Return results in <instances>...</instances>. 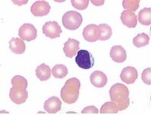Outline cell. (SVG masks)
Returning <instances> with one entry per match:
<instances>
[{
	"instance_id": "cell-9",
	"label": "cell",
	"mask_w": 153,
	"mask_h": 115,
	"mask_svg": "<svg viewBox=\"0 0 153 115\" xmlns=\"http://www.w3.org/2000/svg\"><path fill=\"white\" fill-rule=\"evenodd\" d=\"M51 7L47 1H36L30 7V12L35 17H41L48 15Z\"/></svg>"
},
{
	"instance_id": "cell-2",
	"label": "cell",
	"mask_w": 153,
	"mask_h": 115,
	"mask_svg": "<svg viewBox=\"0 0 153 115\" xmlns=\"http://www.w3.org/2000/svg\"><path fill=\"white\" fill-rule=\"evenodd\" d=\"M80 87L81 83L77 78L74 77L68 79L60 91L62 100L69 105L76 102L79 96Z\"/></svg>"
},
{
	"instance_id": "cell-18",
	"label": "cell",
	"mask_w": 153,
	"mask_h": 115,
	"mask_svg": "<svg viewBox=\"0 0 153 115\" xmlns=\"http://www.w3.org/2000/svg\"><path fill=\"white\" fill-rule=\"evenodd\" d=\"M139 22L141 24L149 26L151 24V9L144 8L140 11L138 15Z\"/></svg>"
},
{
	"instance_id": "cell-17",
	"label": "cell",
	"mask_w": 153,
	"mask_h": 115,
	"mask_svg": "<svg viewBox=\"0 0 153 115\" xmlns=\"http://www.w3.org/2000/svg\"><path fill=\"white\" fill-rule=\"evenodd\" d=\"M36 76L41 81H47L51 76V70L49 66L42 63L36 69Z\"/></svg>"
},
{
	"instance_id": "cell-25",
	"label": "cell",
	"mask_w": 153,
	"mask_h": 115,
	"mask_svg": "<svg viewBox=\"0 0 153 115\" xmlns=\"http://www.w3.org/2000/svg\"><path fill=\"white\" fill-rule=\"evenodd\" d=\"M71 3L75 9L79 10H85L88 6L89 0H72Z\"/></svg>"
},
{
	"instance_id": "cell-28",
	"label": "cell",
	"mask_w": 153,
	"mask_h": 115,
	"mask_svg": "<svg viewBox=\"0 0 153 115\" xmlns=\"http://www.w3.org/2000/svg\"><path fill=\"white\" fill-rule=\"evenodd\" d=\"M91 2L94 5H102L104 3V1H94V0H91Z\"/></svg>"
},
{
	"instance_id": "cell-11",
	"label": "cell",
	"mask_w": 153,
	"mask_h": 115,
	"mask_svg": "<svg viewBox=\"0 0 153 115\" xmlns=\"http://www.w3.org/2000/svg\"><path fill=\"white\" fill-rule=\"evenodd\" d=\"M62 106V102L58 97L53 96L48 98L44 105V108L47 113L56 114L59 111Z\"/></svg>"
},
{
	"instance_id": "cell-6",
	"label": "cell",
	"mask_w": 153,
	"mask_h": 115,
	"mask_svg": "<svg viewBox=\"0 0 153 115\" xmlns=\"http://www.w3.org/2000/svg\"><path fill=\"white\" fill-rule=\"evenodd\" d=\"M19 35L21 39L28 42L34 41L37 36V30L33 24L25 23L21 26L19 30Z\"/></svg>"
},
{
	"instance_id": "cell-27",
	"label": "cell",
	"mask_w": 153,
	"mask_h": 115,
	"mask_svg": "<svg viewBox=\"0 0 153 115\" xmlns=\"http://www.w3.org/2000/svg\"><path fill=\"white\" fill-rule=\"evenodd\" d=\"M82 114H98V109L94 105L88 106L82 111Z\"/></svg>"
},
{
	"instance_id": "cell-10",
	"label": "cell",
	"mask_w": 153,
	"mask_h": 115,
	"mask_svg": "<svg viewBox=\"0 0 153 115\" xmlns=\"http://www.w3.org/2000/svg\"><path fill=\"white\" fill-rule=\"evenodd\" d=\"M120 79L126 84H133L138 79V71L133 66L123 68L120 73Z\"/></svg>"
},
{
	"instance_id": "cell-19",
	"label": "cell",
	"mask_w": 153,
	"mask_h": 115,
	"mask_svg": "<svg viewBox=\"0 0 153 115\" xmlns=\"http://www.w3.org/2000/svg\"><path fill=\"white\" fill-rule=\"evenodd\" d=\"M133 42L136 47H143L147 46L149 44V37L148 34H145V33L139 34L138 35H136L133 38Z\"/></svg>"
},
{
	"instance_id": "cell-7",
	"label": "cell",
	"mask_w": 153,
	"mask_h": 115,
	"mask_svg": "<svg viewBox=\"0 0 153 115\" xmlns=\"http://www.w3.org/2000/svg\"><path fill=\"white\" fill-rule=\"evenodd\" d=\"M28 93L26 88L12 87L9 91V98L11 101L16 105H22L27 101Z\"/></svg>"
},
{
	"instance_id": "cell-23",
	"label": "cell",
	"mask_w": 153,
	"mask_h": 115,
	"mask_svg": "<svg viewBox=\"0 0 153 115\" xmlns=\"http://www.w3.org/2000/svg\"><path fill=\"white\" fill-rule=\"evenodd\" d=\"M12 87H18V88H27V81L25 77L22 76H15L12 79Z\"/></svg>"
},
{
	"instance_id": "cell-26",
	"label": "cell",
	"mask_w": 153,
	"mask_h": 115,
	"mask_svg": "<svg viewBox=\"0 0 153 115\" xmlns=\"http://www.w3.org/2000/svg\"><path fill=\"white\" fill-rule=\"evenodd\" d=\"M151 75H152V70L151 68H146L142 73V80L143 82L146 85H151Z\"/></svg>"
},
{
	"instance_id": "cell-13",
	"label": "cell",
	"mask_w": 153,
	"mask_h": 115,
	"mask_svg": "<svg viewBox=\"0 0 153 115\" xmlns=\"http://www.w3.org/2000/svg\"><path fill=\"white\" fill-rule=\"evenodd\" d=\"M120 20L122 23L129 28H134L137 25V16L131 11H123L120 15Z\"/></svg>"
},
{
	"instance_id": "cell-4",
	"label": "cell",
	"mask_w": 153,
	"mask_h": 115,
	"mask_svg": "<svg viewBox=\"0 0 153 115\" xmlns=\"http://www.w3.org/2000/svg\"><path fill=\"white\" fill-rule=\"evenodd\" d=\"M76 63L79 67L84 70H89L94 66V59L89 51L81 50L77 52Z\"/></svg>"
},
{
	"instance_id": "cell-5",
	"label": "cell",
	"mask_w": 153,
	"mask_h": 115,
	"mask_svg": "<svg viewBox=\"0 0 153 115\" xmlns=\"http://www.w3.org/2000/svg\"><path fill=\"white\" fill-rule=\"evenodd\" d=\"M42 31L46 37L54 39L59 37L62 29L57 22H47L43 25Z\"/></svg>"
},
{
	"instance_id": "cell-1",
	"label": "cell",
	"mask_w": 153,
	"mask_h": 115,
	"mask_svg": "<svg viewBox=\"0 0 153 115\" xmlns=\"http://www.w3.org/2000/svg\"><path fill=\"white\" fill-rule=\"evenodd\" d=\"M111 101L117 104L120 111L125 110L130 105L129 89L122 83H117L112 85L109 91Z\"/></svg>"
},
{
	"instance_id": "cell-14",
	"label": "cell",
	"mask_w": 153,
	"mask_h": 115,
	"mask_svg": "<svg viewBox=\"0 0 153 115\" xmlns=\"http://www.w3.org/2000/svg\"><path fill=\"white\" fill-rule=\"evenodd\" d=\"M79 44L80 43L77 40L69 38L68 41L64 44L63 52L65 53V55L69 58H72L76 56L79 50Z\"/></svg>"
},
{
	"instance_id": "cell-24",
	"label": "cell",
	"mask_w": 153,
	"mask_h": 115,
	"mask_svg": "<svg viewBox=\"0 0 153 115\" xmlns=\"http://www.w3.org/2000/svg\"><path fill=\"white\" fill-rule=\"evenodd\" d=\"M140 0H123L122 5L125 9L131 12H136L140 7Z\"/></svg>"
},
{
	"instance_id": "cell-21",
	"label": "cell",
	"mask_w": 153,
	"mask_h": 115,
	"mask_svg": "<svg viewBox=\"0 0 153 115\" xmlns=\"http://www.w3.org/2000/svg\"><path fill=\"white\" fill-rule=\"evenodd\" d=\"M119 110H118L117 105L114 102H108L104 103L101 106L100 113L102 114H117Z\"/></svg>"
},
{
	"instance_id": "cell-22",
	"label": "cell",
	"mask_w": 153,
	"mask_h": 115,
	"mask_svg": "<svg viewBox=\"0 0 153 115\" xmlns=\"http://www.w3.org/2000/svg\"><path fill=\"white\" fill-rule=\"evenodd\" d=\"M99 26L100 30H101V37H100V41H107L110 39L112 36V29L108 24H101Z\"/></svg>"
},
{
	"instance_id": "cell-15",
	"label": "cell",
	"mask_w": 153,
	"mask_h": 115,
	"mask_svg": "<svg viewBox=\"0 0 153 115\" xmlns=\"http://www.w3.org/2000/svg\"><path fill=\"white\" fill-rule=\"evenodd\" d=\"M91 83L96 88H103L108 82V77L101 71L93 72L90 76Z\"/></svg>"
},
{
	"instance_id": "cell-3",
	"label": "cell",
	"mask_w": 153,
	"mask_h": 115,
	"mask_svg": "<svg viewBox=\"0 0 153 115\" xmlns=\"http://www.w3.org/2000/svg\"><path fill=\"white\" fill-rule=\"evenodd\" d=\"M62 24L68 30H76L82 23V16L76 11H69L62 16Z\"/></svg>"
},
{
	"instance_id": "cell-12",
	"label": "cell",
	"mask_w": 153,
	"mask_h": 115,
	"mask_svg": "<svg viewBox=\"0 0 153 115\" xmlns=\"http://www.w3.org/2000/svg\"><path fill=\"white\" fill-rule=\"evenodd\" d=\"M110 56L113 60L116 63H123L126 59V50L120 45H116L112 47L110 51Z\"/></svg>"
},
{
	"instance_id": "cell-16",
	"label": "cell",
	"mask_w": 153,
	"mask_h": 115,
	"mask_svg": "<svg viewBox=\"0 0 153 115\" xmlns=\"http://www.w3.org/2000/svg\"><path fill=\"white\" fill-rule=\"evenodd\" d=\"M9 48L11 51L16 54H22L25 51V44L19 37H13L9 41Z\"/></svg>"
},
{
	"instance_id": "cell-8",
	"label": "cell",
	"mask_w": 153,
	"mask_h": 115,
	"mask_svg": "<svg viewBox=\"0 0 153 115\" xmlns=\"http://www.w3.org/2000/svg\"><path fill=\"white\" fill-rule=\"evenodd\" d=\"M82 35L84 39L88 42H95L101 37V30L99 26L91 24L87 25L83 30Z\"/></svg>"
},
{
	"instance_id": "cell-20",
	"label": "cell",
	"mask_w": 153,
	"mask_h": 115,
	"mask_svg": "<svg viewBox=\"0 0 153 115\" xmlns=\"http://www.w3.org/2000/svg\"><path fill=\"white\" fill-rule=\"evenodd\" d=\"M52 74L56 79H62L67 76L68 69L65 65L56 64L53 68Z\"/></svg>"
}]
</instances>
